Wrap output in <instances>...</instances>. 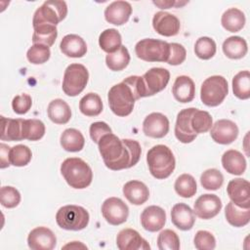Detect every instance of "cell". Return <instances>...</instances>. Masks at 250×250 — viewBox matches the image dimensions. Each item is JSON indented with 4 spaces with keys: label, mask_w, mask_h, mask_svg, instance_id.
Returning <instances> with one entry per match:
<instances>
[{
    "label": "cell",
    "mask_w": 250,
    "mask_h": 250,
    "mask_svg": "<svg viewBox=\"0 0 250 250\" xmlns=\"http://www.w3.org/2000/svg\"><path fill=\"white\" fill-rule=\"evenodd\" d=\"M132 14V6L127 1H114L104 10V19L107 22L122 25L128 21Z\"/></svg>",
    "instance_id": "44dd1931"
},
{
    "label": "cell",
    "mask_w": 250,
    "mask_h": 250,
    "mask_svg": "<svg viewBox=\"0 0 250 250\" xmlns=\"http://www.w3.org/2000/svg\"><path fill=\"white\" fill-rule=\"evenodd\" d=\"M152 26L158 34L170 37L179 33L181 23L176 16L160 11L154 14L152 19Z\"/></svg>",
    "instance_id": "2e32d148"
},
{
    "label": "cell",
    "mask_w": 250,
    "mask_h": 250,
    "mask_svg": "<svg viewBox=\"0 0 250 250\" xmlns=\"http://www.w3.org/2000/svg\"><path fill=\"white\" fill-rule=\"evenodd\" d=\"M153 4H155L156 6H158L160 9H169L171 8V6H174V5H178L180 4V2H174V1H159V2H156V1H153Z\"/></svg>",
    "instance_id": "f5cc1de1"
},
{
    "label": "cell",
    "mask_w": 250,
    "mask_h": 250,
    "mask_svg": "<svg viewBox=\"0 0 250 250\" xmlns=\"http://www.w3.org/2000/svg\"><path fill=\"white\" fill-rule=\"evenodd\" d=\"M222 165L231 175H242L246 169V160L238 150L229 149L222 156Z\"/></svg>",
    "instance_id": "484cf974"
},
{
    "label": "cell",
    "mask_w": 250,
    "mask_h": 250,
    "mask_svg": "<svg viewBox=\"0 0 250 250\" xmlns=\"http://www.w3.org/2000/svg\"><path fill=\"white\" fill-rule=\"evenodd\" d=\"M170 54L167 63L171 65H178L185 62L187 57V51L185 47L179 43H169Z\"/></svg>",
    "instance_id": "c3c4849f"
},
{
    "label": "cell",
    "mask_w": 250,
    "mask_h": 250,
    "mask_svg": "<svg viewBox=\"0 0 250 250\" xmlns=\"http://www.w3.org/2000/svg\"><path fill=\"white\" fill-rule=\"evenodd\" d=\"M34 31L32 34L33 44H43L51 47L58 36V30L56 25L52 24H40L34 26Z\"/></svg>",
    "instance_id": "d6a6232c"
},
{
    "label": "cell",
    "mask_w": 250,
    "mask_h": 250,
    "mask_svg": "<svg viewBox=\"0 0 250 250\" xmlns=\"http://www.w3.org/2000/svg\"><path fill=\"white\" fill-rule=\"evenodd\" d=\"M116 245L120 250H149L150 246L141 234L133 229H124L116 236Z\"/></svg>",
    "instance_id": "d6986e66"
},
{
    "label": "cell",
    "mask_w": 250,
    "mask_h": 250,
    "mask_svg": "<svg viewBox=\"0 0 250 250\" xmlns=\"http://www.w3.org/2000/svg\"><path fill=\"white\" fill-rule=\"evenodd\" d=\"M123 194L134 205L144 204L149 197L148 188L141 181H129L123 186Z\"/></svg>",
    "instance_id": "cb8c5ba5"
},
{
    "label": "cell",
    "mask_w": 250,
    "mask_h": 250,
    "mask_svg": "<svg viewBox=\"0 0 250 250\" xmlns=\"http://www.w3.org/2000/svg\"><path fill=\"white\" fill-rule=\"evenodd\" d=\"M130 62V54L125 46H121L117 51L107 54L105 57L106 66L112 71L124 69Z\"/></svg>",
    "instance_id": "d590c367"
},
{
    "label": "cell",
    "mask_w": 250,
    "mask_h": 250,
    "mask_svg": "<svg viewBox=\"0 0 250 250\" xmlns=\"http://www.w3.org/2000/svg\"><path fill=\"white\" fill-rule=\"evenodd\" d=\"M227 192L231 202L241 208H250V184L247 180L236 178L228 184Z\"/></svg>",
    "instance_id": "5bb4252c"
},
{
    "label": "cell",
    "mask_w": 250,
    "mask_h": 250,
    "mask_svg": "<svg viewBox=\"0 0 250 250\" xmlns=\"http://www.w3.org/2000/svg\"><path fill=\"white\" fill-rule=\"evenodd\" d=\"M232 91L236 98L247 100L250 98V73L242 70L232 78Z\"/></svg>",
    "instance_id": "8d00e7d4"
},
{
    "label": "cell",
    "mask_w": 250,
    "mask_h": 250,
    "mask_svg": "<svg viewBox=\"0 0 250 250\" xmlns=\"http://www.w3.org/2000/svg\"><path fill=\"white\" fill-rule=\"evenodd\" d=\"M194 246L198 250H213L216 247V239L214 235L207 230H198L195 233Z\"/></svg>",
    "instance_id": "7dc6e473"
},
{
    "label": "cell",
    "mask_w": 250,
    "mask_h": 250,
    "mask_svg": "<svg viewBox=\"0 0 250 250\" xmlns=\"http://www.w3.org/2000/svg\"><path fill=\"white\" fill-rule=\"evenodd\" d=\"M169 131V120L160 112L148 114L143 122V132L146 136L155 139L163 138Z\"/></svg>",
    "instance_id": "e0dca14e"
},
{
    "label": "cell",
    "mask_w": 250,
    "mask_h": 250,
    "mask_svg": "<svg viewBox=\"0 0 250 250\" xmlns=\"http://www.w3.org/2000/svg\"><path fill=\"white\" fill-rule=\"evenodd\" d=\"M60 48L62 54L70 58H81L87 52L86 42L76 34L65 35L61 41Z\"/></svg>",
    "instance_id": "d4e9b609"
},
{
    "label": "cell",
    "mask_w": 250,
    "mask_h": 250,
    "mask_svg": "<svg viewBox=\"0 0 250 250\" xmlns=\"http://www.w3.org/2000/svg\"><path fill=\"white\" fill-rule=\"evenodd\" d=\"M171 221L179 229L189 230L195 223V214L186 203H177L171 210Z\"/></svg>",
    "instance_id": "7402d4cb"
},
{
    "label": "cell",
    "mask_w": 250,
    "mask_h": 250,
    "mask_svg": "<svg viewBox=\"0 0 250 250\" xmlns=\"http://www.w3.org/2000/svg\"><path fill=\"white\" fill-rule=\"evenodd\" d=\"M217 46L213 39L210 37H200L194 44V53L201 60H209L216 54Z\"/></svg>",
    "instance_id": "7bdbcfd3"
},
{
    "label": "cell",
    "mask_w": 250,
    "mask_h": 250,
    "mask_svg": "<svg viewBox=\"0 0 250 250\" xmlns=\"http://www.w3.org/2000/svg\"><path fill=\"white\" fill-rule=\"evenodd\" d=\"M172 93L178 102L183 104L189 103L195 96L194 82L187 75H180L176 78L173 84Z\"/></svg>",
    "instance_id": "603a6c76"
},
{
    "label": "cell",
    "mask_w": 250,
    "mask_h": 250,
    "mask_svg": "<svg viewBox=\"0 0 250 250\" xmlns=\"http://www.w3.org/2000/svg\"><path fill=\"white\" fill-rule=\"evenodd\" d=\"M67 15V5L64 1H45L34 13L32 25L40 24L57 25Z\"/></svg>",
    "instance_id": "9c48e42d"
},
{
    "label": "cell",
    "mask_w": 250,
    "mask_h": 250,
    "mask_svg": "<svg viewBox=\"0 0 250 250\" xmlns=\"http://www.w3.org/2000/svg\"><path fill=\"white\" fill-rule=\"evenodd\" d=\"M89 132H90V137L92 141L98 144L102 139V137H104L108 133H111V129L105 122L97 121L91 124Z\"/></svg>",
    "instance_id": "f907efd6"
},
{
    "label": "cell",
    "mask_w": 250,
    "mask_h": 250,
    "mask_svg": "<svg viewBox=\"0 0 250 250\" xmlns=\"http://www.w3.org/2000/svg\"><path fill=\"white\" fill-rule=\"evenodd\" d=\"M10 149L11 147L8 146L7 145L5 144H1L0 145V158H1V165L0 167L3 169V168H6L8 167L11 163H10Z\"/></svg>",
    "instance_id": "816d5d0a"
},
{
    "label": "cell",
    "mask_w": 250,
    "mask_h": 250,
    "mask_svg": "<svg viewBox=\"0 0 250 250\" xmlns=\"http://www.w3.org/2000/svg\"><path fill=\"white\" fill-rule=\"evenodd\" d=\"M212 123L213 120L209 112L197 108L194 109L190 118V126L196 135L209 131L213 125Z\"/></svg>",
    "instance_id": "f35d334b"
},
{
    "label": "cell",
    "mask_w": 250,
    "mask_h": 250,
    "mask_svg": "<svg viewBox=\"0 0 250 250\" xmlns=\"http://www.w3.org/2000/svg\"><path fill=\"white\" fill-rule=\"evenodd\" d=\"M32 157L31 150L24 145H17L10 149V163L17 167L27 165Z\"/></svg>",
    "instance_id": "60d3db41"
},
{
    "label": "cell",
    "mask_w": 250,
    "mask_h": 250,
    "mask_svg": "<svg viewBox=\"0 0 250 250\" xmlns=\"http://www.w3.org/2000/svg\"><path fill=\"white\" fill-rule=\"evenodd\" d=\"M228 93L227 79L221 75H213L203 81L200 89V99L207 106H217L223 103Z\"/></svg>",
    "instance_id": "52a82bcc"
},
{
    "label": "cell",
    "mask_w": 250,
    "mask_h": 250,
    "mask_svg": "<svg viewBox=\"0 0 250 250\" xmlns=\"http://www.w3.org/2000/svg\"><path fill=\"white\" fill-rule=\"evenodd\" d=\"M157 246L160 250L180 249V239L178 234L172 229L162 230L157 237Z\"/></svg>",
    "instance_id": "f6af8a7d"
},
{
    "label": "cell",
    "mask_w": 250,
    "mask_h": 250,
    "mask_svg": "<svg viewBox=\"0 0 250 250\" xmlns=\"http://www.w3.org/2000/svg\"><path fill=\"white\" fill-rule=\"evenodd\" d=\"M211 138L220 145H229L236 140L238 136L237 125L229 119H220L216 121L210 131Z\"/></svg>",
    "instance_id": "4fadbf2b"
},
{
    "label": "cell",
    "mask_w": 250,
    "mask_h": 250,
    "mask_svg": "<svg viewBox=\"0 0 250 250\" xmlns=\"http://www.w3.org/2000/svg\"><path fill=\"white\" fill-rule=\"evenodd\" d=\"M45 134V125L39 119H22V140L38 141Z\"/></svg>",
    "instance_id": "74e56055"
},
{
    "label": "cell",
    "mask_w": 250,
    "mask_h": 250,
    "mask_svg": "<svg viewBox=\"0 0 250 250\" xmlns=\"http://www.w3.org/2000/svg\"><path fill=\"white\" fill-rule=\"evenodd\" d=\"M221 23L226 30L229 32H237L241 30L245 24V16L239 9L229 8L224 12Z\"/></svg>",
    "instance_id": "1f68e13d"
},
{
    "label": "cell",
    "mask_w": 250,
    "mask_h": 250,
    "mask_svg": "<svg viewBox=\"0 0 250 250\" xmlns=\"http://www.w3.org/2000/svg\"><path fill=\"white\" fill-rule=\"evenodd\" d=\"M166 222L165 211L156 205H151L144 209L141 214L142 227L150 232L160 230Z\"/></svg>",
    "instance_id": "ffe728a7"
},
{
    "label": "cell",
    "mask_w": 250,
    "mask_h": 250,
    "mask_svg": "<svg viewBox=\"0 0 250 250\" xmlns=\"http://www.w3.org/2000/svg\"><path fill=\"white\" fill-rule=\"evenodd\" d=\"M48 117L56 124H65L71 117L69 105L62 99L53 100L47 108Z\"/></svg>",
    "instance_id": "4316f807"
},
{
    "label": "cell",
    "mask_w": 250,
    "mask_h": 250,
    "mask_svg": "<svg viewBox=\"0 0 250 250\" xmlns=\"http://www.w3.org/2000/svg\"><path fill=\"white\" fill-rule=\"evenodd\" d=\"M146 162L150 174L158 180L168 178L176 166L172 150L164 145L152 146L146 153Z\"/></svg>",
    "instance_id": "3957f363"
},
{
    "label": "cell",
    "mask_w": 250,
    "mask_h": 250,
    "mask_svg": "<svg viewBox=\"0 0 250 250\" xmlns=\"http://www.w3.org/2000/svg\"><path fill=\"white\" fill-rule=\"evenodd\" d=\"M170 79V72L166 68L152 67L143 76L133 75L125 78L126 82L135 92L137 99L149 97L165 89Z\"/></svg>",
    "instance_id": "7a4b0ae2"
},
{
    "label": "cell",
    "mask_w": 250,
    "mask_h": 250,
    "mask_svg": "<svg viewBox=\"0 0 250 250\" xmlns=\"http://www.w3.org/2000/svg\"><path fill=\"white\" fill-rule=\"evenodd\" d=\"M62 248H63V249H65V248H70V249H77V248L79 249V248H84V249H87V247H86L84 244L80 243L79 241H72V243H68V244L64 245Z\"/></svg>",
    "instance_id": "db71d44e"
},
{
    "label": "cell",
    "mask_w": 250,
    "mask_h": 250,
    "mask_svg": "<svg viewBox=\"0 0 250 250\" xmlns=\"http://www.w3.org/2000/svg\"><path fill=\"white\" fill-rule=\"evenodd\" d=\"M61 173L68 186L77 189L89 187L93 180L91 167L78 157L66 158L61 165Z\"/></svg>",
    "instance_id": "277c9868"
},
{
    "label": "cell",
    "mask_w": 250,
    "mask_h": 250,
    "mask_svg": "<svg viewBox=\"0 0 250 250\" xmlns=\"http://www.w3.org/2000/svg\"><path fill=\"white\" fill-rule=\"evenodd\" d=\"M98 146L105 166L113 171L133 167L139 162L142 153L141 146L137 141L120 140L112 133L102 137Z\"/></svg>",
    "instance_id": "6da1fadb"
},
{
    "label": "cell",
    "mask_w": 250,
    "mask_h": 250,
    "mask_svg": "<svg viewBox=\"0 0 250 250\" xmlns=\"http://www.w3.org/2000/svg\"><path fill=\"white\" fill-rule=\"evenodd\" d=\"M32 105L31 97L27 94H21L16 96L12 101L13 110L17 114H25Z\"/></svg>",
    "instance_id": "681fc988"
},
{
    "label": "cell",
    "mask_w": 250,
    "mask_h": 250,
    "mask_svg": "<svg viewBox=\"0 0 250 250\" xmlns=\"http://www.w3.org/2000/svg\"><path fill=\"white\" fill-rule=\"evenodd\" d=\"M137 57L146 62H166L170 54V45L166 41L153 38H146L135 46Z\"/></svg>",
    "instance_id": "ba28073f"
},
{
    "label": "cell",
    "mask_w": 250,
    "mask_h": 250,
    "mask_svg": "<svg viewBox=\"0 0 250 250\" xmlns=\"http://www.w3.org/2000/svg\"><path fill=\"white\" fill-rule=\"evenodd\" d=\"M224 183L223 174L215 168L204 171L200 176L201 186L208 190H217L222 187Z\"/></svg>",
    "instance_id": "b9f144b4"
},
{
    "label": "cell",
    "mask_w": 250,
    "mask_h": 250,
    "mask_svg": "<svg viewBox=\"0 0 250 250\" xmlns=\"http://www.w3.org/2000/svg\"><path fill=\"white\" fill-rule=\"evenodd\" d=\"M108 104L111 111L117 116H127L134 108L138 100L133 89L124 81L112 86L107 95Z\"/></svg>",
    "instance_id": "5b68a950"
},
{
    "label": "cell",
    "mask_w": 250,
    "mask_h": 250,
    "mask_svg": "<svg viewBox=\"0 0 250 250\" xmlns=\"http://www.w3.org/2000/svg\"><path fill=\"white\" fill-rule=\"evenodd\" d=\"M89 213L82 206L65 205L61 207L56 214L58 226L66 230H81L89 224Z\"/></svg>",
    "instance_id": "8992f818"
},
{
    "label": "cell",
    "mask_w": 250,
    "mask_h": 250,
    "mask_svg": "<svg viewBox=\"0 0 250 250\" xmlns=\"http://www.w3.org/2000/svg\"><path fill=\"white\" fill-rule=\"evenodd\" d=\"M51 56L50 47L43 44H33L26 53V58L33 64H42L46 62Z\"/></svg>",
    "instance_id": "ee69618b"
},
{
    "label": "cell",
    "mask_w": 250,
    "mask_h": 250,
    "mask_svg": "<svg viewBox=\"0 0 250 250\" xmlns=\"http://www.w3.org/2000/svg\"><path fill=\"white\" fill-rule=\"evenodd\" d=\"M194 107H188L182 109L178 115L175 125V136L176 138L184 144L191 143L195 138L196 134L192 131L190 126V118L194 111Z\"/></svg>",
    "instance_id": "ac0fdd59"
},
{
    "label": "cell",
    "mask_w": 250,
    "mask_h": 250,
    "mask_svg": "<svg viewBox=\"0 0 250 250\" xmlns=\"http://www.w3.org/2000/svg\"><path fill=\"white\" fill-rule=\"evenodd\" d=\"M176 192L185 198L193 196L197 190V186L194 178L189 174H182L179 176L174 185Z\"/></svg>",
    "instance_id": "ab89813d"
},
{
    "label": "cell",
    "mask_w": 250,
    "mask_h": 250,
    "mask_svg": "<svg viewBox=\"0 0 250 250\" xmlns=\"http://www.w3.org/2000/svg\"><path fill=\"white\" fill-rule=\"evenodd\" d=\"M102 214L108 224L118 226L127 221L129 208L120 198L109 197L102 205Z\"/></svg>",
    "instance_id": "8fae6325"
},
{
    "label": "cell",
    "mask_w": 250,
    "mask_h": 250,
    "mask_svg": "<svg viewBox=\"0 0 250 250\" xmlns=\"http://www.w3.org/2000/svg\"><path fill=\"white\" fill-rule=\"evenodd\" d=\"M79 109L86 116H97L103 111V102L96 93L86 94L79 102Z\"/></svg>",
    "instance_id": "e575fe53"
},
{
    "label": "cell",
    "mask_w": 250,
    "mask_h": 250,
    "mask_svg": "<svg viewBox=\"0 0 250 250\" xmlns=\"http://www.w3.org/2000/svg\"><path fill=\"white\" fill-rule=\"evenodd\" d=\"M224 54L232 60H238L243 58L248 50L245 39L240 36H230L227 38L223 43Z\"/></svg>",
    "instance_id": "f546056e"
},
{
    "label": "cell",
    "mask_w": 250,
    "mask_h": 250,
    "mask_svg": "<svg viewBox=\"0 0 250 250\" xmlns=\"http://www.w3.org/2000/svg\"><path fill=\"white\" fill-rule=\"evenodd\" d=\"M61 146L66 151H80L85 145L84 136L80 131L74 128L65 129L61 135Z\"/></svg>",
    "instance_id": "f1b7e54d"
},
{
    "label": "cell",
    "mask_w": 250,
    "mask_h": 250,
    "mask_svg": "<svg viewBox=\"0 0 250 250\" xmlns=\"http://www.w3.org/2000/svg\"><path fill=\"white\" fill-rule=\"evenodd\" d=\"M121 43V35L115 28H107L100 34L99 45L107 54L117 51L122 46Z\"/></svg>",
    "instance_id": "836d02e7"
},
{
    "label": "cell",
    "mask_w": 250,
    "mask_h": 250,
    "mask_svg": "<svg viewBox=\"0 0 250 250\" xmlns=\"http://www.w3.org/2000/svg\"><path fill=\"white\" fill-rule=\"evenodd\" d=\"M27 244L32 250H52L57 244V237L50 229L38 227L29 232Z\"/></svg>",
    "instance_id": "9a60e30c"
},
{
    "label": "cell",
    "mask_w": 250,
    "mask_h": 250,
    "mask_svg": "<svg viewBox=\"0 0 250 250\" xmlns=\"http://www.w3.org/2000/svg\"><path fill=\"white\" fill-rule=\"evenodd\" d=\"M1 141L14 142L22 140V119H11L1 116Z\"/></svg>",
    "instance_id": "4dcf8cb0"
},
{
    "label": "cell",
    "mask_w": 250,
    "mask_h": 250,
    "mask_svg": "<svg viewBox=\"0 0 250 250\" xmlns=\"http://www.w3.org/2000/svg\"><path fill=\"white\" fill-rule=\"evenodd\" d=\"M88 79L89 72L83 64L71 63L64 70L62 91L69 97H75L85 89Z\"/></svg>",
    "instance_id": "30bf717a"
},
{
    "label": "cell",
    "mask_w": 250,
    "mask_h": 250,
    "mask_svg": "<svg viewBox=\"0 0 250 250\" xmlns=\"http://www.w3.org/2000/svg\"><path fill=\"white\" fill-rule=\"evenodd\" d=\"M0 202L6 208H15L21 202V193L13 187H2L0 189Z\"/></svg>",
    "instance_id": "bcb514c9"
},
{
    "label": "cell",
    "mask_w": 250,
    "mask_h": 250,
    "mask_svg": "<svg viewBox=\"0 0 250 250\" xmlns=\"http://www.w3.org/2000/svg\"><path fill=\"white\" fill-rule=\"evenodd\" d=\"M222 209V201L216 194H202L194 202V214L203 220H209L217 216Z\"/></svg>",
    "instance_id": "7c38bea8"
},
{
    "label": "cell",
    "mask_w": 250,
    "mask_h": 250,
    "mask_svg": "<svg viewBox=\"0 0 250 250\" xmlns=\"http://www.w3.org/2000/svg\"><path fill=\"white\" fill-rule=\"evenodd\" d=\"M225 216L229 225L235 228L244 227L250 221V208H241L229 201L225 208Z\"/></svg>",
    "instance_id": "83f0119b"
}]
</instances>
